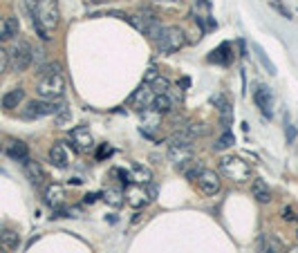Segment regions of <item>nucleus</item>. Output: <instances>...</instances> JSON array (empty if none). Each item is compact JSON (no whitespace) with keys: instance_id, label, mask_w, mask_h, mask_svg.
Masks as SVG:
<instances>
[{"instance_id":"obj_10","label":"nucleus","mask_w":298,"mask_h":253,"mask_svg":"<svg viewBox=\"0 0 298 253\" xmlns=\"http://www.w3.org/2000/svg\"><path fill=\"white\" fill-rule=\"evenodd\" d=\"M256 105L260 108V112L265 114L267 119H271V114H274V92L269 90L267 85H260L256 90Z\"/></svg>"},{"instance_id":"obj_2","label":"nucleus","mask_w":298,"mask_h":253,"mask_svg":"<svg viewBox=\"0 0 298 253\" xmlns=\"http://www.w3.org/2000/svg\"><path fill=\"white\" fill-rule=\"evenodd\" d=\"M36 92L41 99H47V101H59L65 94V77L61 72L59 63H52L47 68H43V79L38 81Z\"/></svg>"},{"instance_id":"obj_23","label":"nucleus","mask_w":298,"mask_h":253,"mask_svg":"<svg viewBox=\"0 0 298 253\" xmlns=\"http://www.w3.org/2000/svg\"><path fill=\"white\" fill-rule=\"evenodd\" d=\"M130 175H132V181H137V184H150V179H153V172L144 166H132Z\"/></svg>"},{"instance_id":"obj_5","label":"nucleus","mask_w":298,"mask_h":253,"mask_svg":"<svg viewBox=\"0 0 298 253\" xmlns=\"http://www.w3.org/2000/svg\"><path fill=\"white\" fill-rule=\"evenodd\" d=\"M155 41H157V47L164 54H173V52H180L184 47L186 36L177 25H173V27H162V32H159V36Z\"/></svg>"},{"instance_id":"obj_31","label":"nucleus","mask_w":298,"mask_h":253,"mask_svg":"<svg viewBox=\"0 0 298 253\" xmlns=\"http://www.w3.org/2000/svg\"><path fill=\"white\" fill-rule=\"evenodd\" d=\"M283 217H285L287 222H294V220H298V213L294 211L292 206H285V208H283Z\"/></svg>"},{"instance_id":"obj_7","label":"nucleus","mask_w":298,"mask_h":253,"mask_svg":"<svg viewBox=\"0 0 298 253\" xmlns=\"http://www.w3.org/2000/svg\"><path fill=\"white\" fill-rule=\"evenodd\" d=\"M63 108L61 103H56V101H29L27 110H25V117L27 119H36V117H47V114H56L59 110Z\"/></svg>"},{"instance_id":"obj_26","label":"nucleus","mask_w":298,"mask_h":253,"mask_svg":"<svg viewBox=\"0 0 298 253\" xmlns=\"http://www.w3.org/2000/svg\"><path fill=\"white\" fill-rule=\"evenodd\" d=\"M193 141L195 139L186 130H180V132H175V135L171 137V146H193Z\"/></svg>"},{"instance_id":"obj_20","label":"nucleus","mask_w":298,"mask_h":253,"mask_svg":"<svg viewBox=\"0 0 298 253\" xmlns=\"http://www.w3.org/2000/svg\"><path fill=\"white\" fill-rule=\"evenodd\" d=\"M148 199L150 197H148V193H146L144 188H128V202H130V206L139 208V206H144Z\"/></svg>"},{"instance_id":"obj_4","label":"nucleus","mask_w":298,"mask_h":253,"mask_svg":"<svg viewBox=\"0 0 298 253\" xmlns=\"http://www.w3.org/2000/svg\"><path fill=\"white\" fill-rule=\"evenodd\" d=\"M7 54H9V65L14 72H25V70L32 65V59H34L32 45H29L27 41H23V38H16Z\"/></svg>"},{"instance_id":"obj_27","label":"nucleus","mask_w":298,"mask_h":253,"mask_svg":"<svg viewBox=\"0 0 298 253\" xmlns=\"http://www.w3.org/2000/svg\"><path fill=\"white\" fill-rule=\"evenodd\" d=\"M16 36H18V20H16V16H9V18H5V38L11 41Z\"/></svg>"},{"instance_id":"obj_15","label":"nucleus","mask_w":298,"mask_h":253,"mask_svg":"<svg viewBox=\"0 0 298 253\" xmlns=\"http://www.w3.org/2000/svg\"><path fill=\"white\" fill-rule=\"evenodd\" d=\"M50 162L54 164V166H59V168H65L70 164V155H68V150H65V146L61 144V141L50 148Z\"/></svg>"},{"instance_id":"obj_1","label":"nucleus","mask_w":298,"mask_h":253,"mask_svg":"<svg viewBox=\"0 0 298 253\" xmlns=\"http://www.w3.org/2000/svg\"><path fill=\"white\" fill-rule=\"evenodd\" d=\"M32 16H34V27H36L38 36L43 41H50L47 32L59 27V18H61L59 2L56 0H38V5L32 11Z\"/></svg>"},{"instance_id":"obj_11","label":"nucleus","mask_w":298,"mask_h":253,"mask_svg":"<svg viewBox=\"0 0 298 253\" xmlns=\"http://www.w3.org/2000/svg\"><path fill=\"white\" fill-rule=\"evenodd\" d=\"M168 159H171L175 166L193 164V146H171V148H168Z\"/></svg>"},{"instance_id":"obj_17","label":"nucleus","mask_w":298,"mask_h":253,"mask_svg":"<svg viewBox=\"0 0 298 253\" xmlns=\"http://www.w3.org/2000/svg\"><path fill=\"white\" fill-rule=\"evenodd\" d=\"M251 193H253V197H256L258 202H262V204L271 202V188H269V186H267L262 179H256V181H253Z\"/></svg>"},{"instance_id":"obj_34","label":"nucleus","mask_w":298,"mask_h":253,"mask_svg":"<svg viewBox=\"0 0 298 253\" xmlns=\"http://www.w3.org/2000/svg\"><path fill=\"white\" fill-rule=\"evenodd\" d=\"M36 5H38V0H25V7H27L29 14H32L34 9H36Z\"/></svg>"},{"instance_id":"obj_16","label":"nucleus","mask_w":298,"mask_h":253,"mask_svg":"<svg viewBox=\"0 0 298 253\" xmlns=\"http://www.w3.org/2000/svg\"><path fill=\"white\" fill-rule=\"evenodd\" d=\"M7 155H9L11 159H16V162H25L27 155H29V150H27V146H25L23 141L14 139V141H9V146H7Z\"/></svg>"},{"instance_id":"obj_24","label":"nucleus","mask_w":298,"mask_h":253,"mask_svg":"<svg viewBox=\"0 0 298 253\" xmlns=\"http://www.w3.org/2000/svg\"><path fill=\"white\" fill-rule=\"evenodd\" d=\"M150 108L164 114V112H168V110L173 108V101H171V96H168V94H155L153 105H150Z\"/></svg>"},{"instance_id":"obj_8","label":"nucleus","mask_w":298,"mask_h":253,"mask_svg":"<svg viewBox=\"0 0 298 253\" xmlns=\"http://www.w3.org/2000/svg\"><path fill=\"white\" fill-rule=\"evenodd\" d=\"M72 144L74 148L79 150V153H88V150H92V146H95V137H92L90 128L88 126H79L72 130Z\"/></svg>"},{"instance_id":"obj_38","label":"nucleus","mask_w":298,"mask_h":253,"mask_svg":"<svg viewBox=\"0 0 298 253\" xmlns=\"http://www.w3.org/2000/svg\"><path fill=\"white\" fill-rule=\"evenodd\" d=\"M265 253H280V251H278V247H276V244H271V247H269V249H267V251H265Z\"/></svg>"},{"instance_id":"obj_28","label":"nucleus","mask_w":298,"mask_h":253,"mask_svg":"<svg viewBox=\"0 0 298 253\" xmlns=\"http://www.w3.org/2000/svg\"><path fill=\"white\" fill-rule=\"evenodd\" d=\"M253 50H256V54H258V61H260V63L265 65V70H267V72H269V74H276V65H274V63H271V61H269V56H267V52L262 50L260 45H253Z\"/></svg>"},{"instance_id":"obj_36","label":"nucleus","mask_w":298,"mask_h":253,"mask_svg":"<svg viewBox=\"0 0 298 253\" xmlns=\"http://www.w3.org/2000/svg\"><path fill=\"white\" fill-rule=\"evenodd\" d=\"M155 77H157V70H153V68H150V70H148V74H146V79H144V81H146V83H150Z\"/></svg>"},{"instance_id":"obj_3","label":"nucleus","mask_w":298,"mask_h":253,"mask_svg":"<svg viewBox=\"0 0 298 253\" xmlns=\"http://www.w3.org/2000/svg\"><path fill=\"white\" fill-rule=\"evenodd\" d=\"M220 172L226 175V179H233L238 184L247 181L251 177V166H249L244 159L233 157V155H226V157L220 159Z\"/></svg>"},{"instance_id":"obj_33","label":"nucleus","mask_w":298,"mask_h":253,"mask_svg":"<svg viewBox=\"0 0 298 253\" xmlns=\"http://www.w3.org/2000/svg\"><path fill=\"white\" fill-rule=\"evenodd\" d=\"M155 5H162V7H173L177 5V0H153Z\"/></svg>"},{"instance_id":"obj_14","label":"nucleus","mask_w":298,"mask_h":253,"mask_svg":"<svg viewBox=\"0 0 298 253\" xmlns=\"http://www.w3.org/2000/svg\"><path fill=\"white\" fill-rule=\"evenodd\" d=\"M159 123H162V112H157V110H153V108L141 112V128H144V132L157 130Z\"/></svg>"},{"instance_id":"obj_6","label":"nucleus","mask_w":298,"mask_h":253,"mask_svg":"<svg viewBox=\"0 0 298 253\" xmlns=\"http://www.w3.org/2000/svg\"><path fill=\"white\" fill-rule=\"evenodd\" d=\"M195 181H198V188L202 190L206 197L220 193V188H222V181H220V177H217V172L215 170H206V168H202V172L198 175V179Z\"/></svg>"},{"instance_id":"obj_18","label":"nucleus","mask_w":298,"mask_h":253,"mask_svg":"<svg viewBox=\"0 0 298 253\" xmlns=\"http://www.w3.org/2000/svg\"><path fill=\"white\" fill-rule=\"evenodd\" d=\"M101 197H103V202L108 204V206H112V208H119L123 204V193H121V188H105L103 193H101Z\"/></svg>"},{"instance_id":"obj_32","label":"nucleus","mask_w":298,"mask_h":253,"mask_svg":"<svg viewBox=\"0 0 298 253\" xmlns=\"http://www.w3.org/2000/svg\"><path fill=\"white\" fill-rule=\"evenodd\" d=\"M285 132H287V141L292 144L294 141V137H296V132H294V126L289 121H285Z\"/></svg>"},{"instance_id":"obj_12","label":"nucleus","mask_w":298,"mask_h":253,"mask_svg":"<svg viewBox=\"0 0 298 253\" xmlns=\"http://www.w3.org/2000/svg\"><path fill=\"white\" fill-rule=\"evenodd\" d=\"M65 202V188L61 184H50L45 188V204L50 208H59Z\"/></svg>"},{"instance_id":"obj_37","label":"nucleus","mask_w":298,"mask_h":253,"mask_svg":"<svg viewBox=\"0 0 298 253\" xmlns=\"http://www.w3.org/2000/svg\"><path fill=\"white\" fill-rule=\"evenodd\" d=\"M110 153H112V148H108V146H103V150H99V153H97V157H99V159H101V157H108Z\"/></svg>"},{"instance_id":"obj_21","label":"nucleus","mask_w":298,"mask_h":253,"mask_svg":"<svg viewBox=\"0 0 298 253\" xmlns=\"http://www.w3.org/2000/svg\"><path fill=\"white\" fill-rule=\"evenodd\" d=\"M0 242H2V247H5L7 251H14V249L18 247L20 238H18V233H16V231L7 229V231H2V233H0Z\"/></svg>"},{"instance_id":"obj_30","label":"nucleus","mask_w":298,"mask_h":253,"mask_svg":"<svg viewBox=\"0 0 298 253\" xmlns=\"http://www.w3.org/2000/svg\"><path fill=\"white\" fill-rule=\"evenodd\" d=\"M7 65H9V54H7L5 47L0 45V74L7 70Z\"/></svg>"},{"instance_id":"obj_39","label":"nucleus","mask_w":298,"mask_h":253,"mask_svg":"<svg viewBox=\"0 0 298 253\" xmlns=\"http://www.w3.org/2000/svg\"><path fill=\"white\" fill-rule=\"evenodd\" d=\"M287 253H298V247H294V249H292V251H287Z\"/></svg>"},{"instance_id":"obj_19","label":"nucleus","mask_w":298,"mask_h":253,"mask_svg":"<svg viewBox=\"0 0 298 253\" xmlns=\"http://www.w3.org/2000/svg\"><path fill=\"white\" fill-rule=\"evenodd\" d=\"M25 99V90L23 87H16V90L7 92L5 96H2V108L11 110V108H18V103Z\"/></svg>"},{"instance_id":"obj_25","label":"nucleus","mask_w":298,"mask_h":253,"mask_svg":"<svg viewBox=\"0 0 298 253\" xmlns=\"http://www.w3.org/2000/svg\"><path fill=\"white\" fill-rule=\"evenodd\" d=\"M148 87L155 92V94H166V90L171 87V81H168V79H164V77H159V74H157V77H155L153 81L148 83Z\"/></svg>"},{"instance_id":"obj_35","label":"nucleus","mask_w":298,"mask_h":253,"mask_svg":"<svg viewBox=\"0 0 298 253\" xmlns=\"http://www.w3.org/2000/svg\"><path fill=\"white\" fill-rule=\"evenodd\" d=\"M5 18H0V43H5Z\"/></svg>"},{"instance_id":"obj_9","label":"nucleus","mask_w":298,"mask_h":253,"mask_svg":"<svg viewBox=\"0 0 298 253\" xmlns=\"http://www.w3.org/2000/svg\"><path fill=\"white\" fill-rule=\"evenodd\" d=\"M153 99H155V92L148 87V83H144V85L130 96V105L137 112H144V110H148L150 105H153Z\"/></svg>"},{"instance_id":"obj_22","label":"nucleus","mask_w":298,"mask_h":253,"mask_svg":"<svg viewBox=\"0 0 298 253\" xmlns=\"http://www.w3.org/2000/svg\"><path fill=\"white\" fill-rule=\"evenodd\" d=\"M229 54H231V47H229V45H220L211 56H208V61H211V63L229 65V63H231V56H229Z\"/></svg>"},{"instance_id":"obj_13","label":"nucleus","mask_w":298,"mask_h":253,"mask_svg":"<svg viewBox=\"0 0 298 253\" xmlns=\"http://www.w3.org/2000/svg\"><path fill=\"white\" fill-rule=\"evenodd\" d=\"M25 175L34 186H41L45 181V170L41 168V164L32 162V159H25Z\"/></svg>"},{"instance_id":"obj_40","label":"nucleus","mask_w":298,"mask_h":253,"mask_svg":"<svg viewBox=\"0 0 298 253\" xmlns=\"http://www.w3.org/2000/svg\"><path fill=\"white\" fill-rule=\"evenodd\" d=\"M0 253H7V249H5V247H0Z\"/></svg>"},{"instance_id":"obj_29","label":"nucleus","mask_w":298,"mask_h":253,"mask_svg":"<svg viewBox=\"0 0 298 253\" xmlns=\"http://www.w3.org/2000/svg\"><path fill=\"white\" fill-rule=\"evenodd\" d=\"M229 146H233V135H231V132H224V135L217 139L215 148L217 150H224V148H229Z\"/></svg>"}]
</instances>
